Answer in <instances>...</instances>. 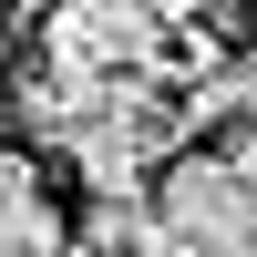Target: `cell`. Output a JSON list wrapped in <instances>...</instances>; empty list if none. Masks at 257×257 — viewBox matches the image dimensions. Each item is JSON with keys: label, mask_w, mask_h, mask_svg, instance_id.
Returning a JSON list of instances; mask_svg holds the SVG:
<instances>
[{"label": "cell", "mask_w": 257, "mask_h": 257, "mask_svg": "<svg viewBox=\"0 0 257 257\" xmlns=\"http://www.w3.org/2000/svg\"><path fill=\"white\" fill-rule=\"evenodd\" d=\"M134 257H206V247H196V237H185V226L155 206V226H144V247H134Z\"/></svg>", "instance_id": "obj_5"}, {"label": "cell", "mask_w": 257, "mask_h": 257, "mask_svg": "<svg viewBox=\"0 0 257 257\" xmlns=\"http://www.w3.org/2000/svg\"><path fill=\"white\" fill-rule=\"evenodd\" d=\"M155 206H165V216H175L206 257H257V175L226 155V144H216V155H196V144H185V155H165Z\"/></svg>", "instance_id": "obj_2"}, {"label": "cell", "mask_w": 257, "mask_h": 257, "mask_svg": "<svg viewBox=\"0 0 257 257\" xmlns=\"http://www.w3.org/2000/svg\"><path fill=\"white\" fill-rule=\"evenodd\" d=\"M144 226H155V196H82V226H72V257H134Z\"/></svg>", "instance_id": "obj_4"}, {"label": "cell", "mask_w": 257, "mask_h": 257, "mask_svg": "<svg viewBox=\"0 0 257 257\" xmlns=\"http://www.w3.org/2000/svg\"><path fill=\"white\" fill-rule=\"evenodd\" d=\"M0 175H11V226H0V257H72V216H62L52 185H41V144H21Z\"/></svg>", "instance_id": "obj_3"}, {"label": "cell", "mask_w": 257, "mask_h": 257, "mask_svg": "<svg viewBox=\"0 0 257 257\" xmlns=\"http://www.w3.org/2000/svg\"><path fill=\"white\" fill-rule=\"evenodd\" d=\"M226 155H237V165H247V175H257V113L237 123V134H226Z\"/></svg>", "instance_id": "obj_7"}, {"label": "cell", "mask_w": 257, "mask_h": 257, "mask_svg": "<svg viewBox=\"0 0 257 257\" xmlns=\"http://www.w3.org/2000/svg\"><path fill=\"white\" fill-rule=\"evenodd\" d=\"M31 52L52 62V72H72V82H123V72H165L175 21H165L155 0H62Z\"/></svg>", "instance_id": "obj_1"}, {"label": "cell", "mask_w": 257, "mask_h": 257, "mask_svg": "<svg viewBox=\"0 0 257 257\" xmlns=\"http://www.w3.org/2000/svg\"><path fill=\"white\" fill-rule=\"evenodd\" d=\"M165 21H226V0H155Z\"/></svg>", "instance_id": "obj_6"}]
</instances>
